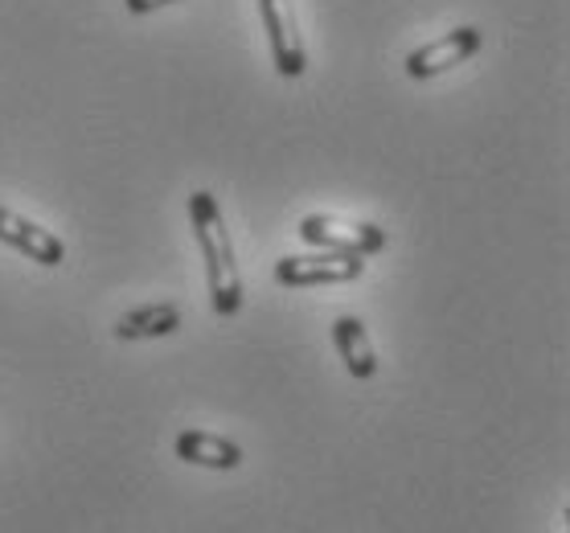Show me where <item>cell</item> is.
Masks as SVG:
<instances>
[{
	"label": "cell",
	"mask_w": 570,
	"mask_h": 533,
	"mask_svg": "<svg viewBox=\"0 0 570 533\" xmlns=\"http://www.w3.org/2000/svg\"><path fill=\"white\" fill-rule=\"evenodd\" d=\"M189 221H194V238L206 263V284L214 313L218 316H238L243 308V279H238V263H234V243L222 218L218 197L209 189H194L189 194Z\"/></svg>",
	"instance_id": "obj_1"
},
{
	"label": "cell",
	"mask_w": 570,
	"mask_h": 533,
	"mask_svg": "<svg viewBox=\"0 0 570 533\" xmlns=\"http://www.w3.org/2000/svg\"><path fill=\"white\" fill-rule=\"evenodd\" d=\"M316 250H345V255H377L386 250V230L374 221H353L337 214H308L296 230Z\"/></svg>",
	"instance_id": "obj_2"
},
{
	"label": "cell",
	"mask_w": 570,
	"mask_h": 533,
	"mask_svg": "<svg viewBox=\"0 0 570 533\" xmlns=\"http://www.w3.org/2000/svg\"><path fill=\"white\" fill-rule=\"evenodd\" d=\"M365 272V255L345 250H321V255H287L275 263V284L284 287H333L353 284Z\"/></svg>",
	"instance_id": "obj_3"
},
{
	"label": "cell",
	"mask_w": 570,
	"mask_h": 533,
	"mask_svg": "<svg viewBox=\"0 0 570 533\" xmlns=\"http://www.w3.org/2000/svg\"><path fill=\"white\" fill-rule=\"evenodd\" d=\"M480 46H484V33H480L476 26H460V29H452V33H443V38L428 41V46H419V50L406 58V75H411V79H435L443 70L468 62Z\"/></svg>",
	"instance_id": "obj_4"
},
{
	"label": "cell",
	"mask_w": 570,
	"mask_h": 533,
	"mask_svg": "<svg viewBox=\"0 0 570 533\" xmlns=\"http://www.w3.org/2000/svg\"><path fill=\"white\" fill-rule=\"evenodd\" d=\"M0 243H4V247H13V250H21L26 259L41 263V267H58V263L66 259L62 238L50 235L46 226L21 218V214H13V209H4V206H0Z\"/></svg>",
	"instance_id": "obj_5"
},
{
	"label": "cell",
	"mask_w": 570,
	"mask_h": 533,
	"mask_svg": "<svg viewBox=\"0 0 570 533\" xmlns=\"http://www.w3.org/2000/svg\"><path fill=\"white\" fill-rule=\"evenodd\" d=\"M259 13H263V29H267V41H272L275 70H279L284 79H299V75L308 70V58H304L296 26H292L284 13V0H259Z\"/></svg>",
	"instance_id": "obj_6"
},
{
	"label": "cell",
	"mask_w": 570,
	"mask_h": 533,
	"mask_svg": "<svg viewBox=\"0 0 570 533\" xmlns=\"http://www.w3.org/2000/svg\"><path fill=\"white\" fill-rule=\"evenodd\" d=\"M177 460H185V464H197V468H214V472H234L238 464H243V447L230 440H222V435H214V431H181L177 435Z\"/></svg>",
	"instance_id": "obj_7"
},
{
	"label": "cell",
	"mask_w": 570,
	"mask_h": 533,
	"mask_svg": "<svg viewBox=\"0 0 570 533\" xmlns=\"http://www.w3.org/2000/svg\"><path fill=\"white\" fill-rule=\"evenodd\" d=\"M333 345H337L341 362H345V369H350L357 382H370V377L377 374V353H374V345H370V333H365V325L357 316H337V320H333Z\"/></svg>",
	"instance_id": "obj_8"
},
{
	"label": "cell",
	"mask_w": 570,
	"mask_h": 533,
	"mask_svg": "<svg viewBox=\"0 0 570 533\" xmlns=\"http://www.w3.org/2000/svg\"><path fill=\"white\" fill-rule=\"evenodd\" d=\"M181 328V308L177 304H144V308H131L116 320V337L119 340H156V337H173Z\"/></svg>",
	"instance_id": "obj_9"
},
{
	"label": "cell",
	"mask_w": 570,
	"mask_h": 533,
	"mask_svg": "<svg viewBox=\"0 0 570 533\" xmlns=\"http://www.w3.org/2000/svg\"><path fill=\"white\" fill-rule=\"evenodd\" d=\"M128 4V13L144 17V13H156V9H165V4H177V0H124Z\"/></svg>",
	"instance_id": "obj_10"
},
{
	"label": "cell",
	"mask_w": 570,
	"mask_h": 533,
	"mask_svg": "<svg viewBox=\"0 0 570 533\" xmlns=\"http://www.w3.org/2000/svg\"><path fill=\"white\" fill-rule=\"evenodd\" d=\"M562 533H567V530H562Z\"/></svg>",
	"instance_id": "obj_11"
}]
</instances>
